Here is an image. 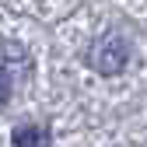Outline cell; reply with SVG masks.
<instances>
[{
  "label": "cell",
  "mask_w": 147,
  "mask_h": 147,
  "mask_svg": "<svg viewBox=\"0 0 147 147\" xmlns=\"http://www.w3.org/2000/svg\"><path fill=\"white\" fill-rule=\"evenodd\" d=\"M91 67H95L98 74H105V77H112V74H119L126 67V60H130V46H126L123 35H105V39L91 49Z\"/></svg>",
  "instance_id": "cell-1"
},
{
  "label": "cell",
  "mask_w": 147,
  "mask_h": 147,
  "mask_svg": "<svg viewBox=\"0 0 147 147\" xmlns=\"http://www.w3.org/2000/svg\"><path fill=\"white\" fill-rule=\"evenodd\" d=\"M14 147H49V130L46 126H21V130H14Z\"/></svg>",
  "instance_id": "cell-2"
},
{
  "label": "cell",
  "mask_w": 147,
  "mask_h": 147,
  "mask_svg": "<svg viewBox=\"0 0 147 147\" xmlns=\"http://www.w3.org/2000/svg\"><path fill=\"white\" fill-rule=\"evenodd\" d=\"M11 88H14V84H11V70H7V67H0V109L7 105V98H11Z\"/></svg>",
  "instance_id": "cell-3"
}]
</instances>
